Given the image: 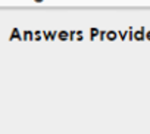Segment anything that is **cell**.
Instances as JSON below:
<instances>
[{
	"label": "cell",
	"mask_w": 150,
	"mask_h": 134,
	"mask_svg": "<svg viewBox=\"0 0 150 134\" xmlns=\"http://www.w3.org/2000/svg\"><path fill=\"white\" fill-rule=\"evenodd\" d=\"M106 37H108V40H109V41H113V40H116L118 34H116L115 31H109V33L106 34Z\"/></svg>",
	"instance_id": "2"
},
{
	"label": "cell",
	"mask_w": 150,
	"mask_h": 134,
	"mask_svg": "<svg viewBox=\"0 0 150 134\" xmlns=\"http://www.w3.org/2000/svg\"><path fill=\"white\" fill-rule=\"evenodd\" d=\"M100 40H105V33H100Z\"/></svg>",
	"instance_id": "9"
},
{
	"label": "cell",
	"mask_w": 150,
	"mask_h": 134,
	"mask_svg": "<svg viewBox=\"0 0 150 134\" xmlns=\"http://www.w3.org/2000/svg\"><path fill=\"white\" fill-rule=\"evenodd\" d=\"M12 38H21L19 37V31H18V28H15L13 31H12V34H11V40Z\"/></svg>",
	"instance_id": "5"
},
{
	"label": "cell",
	"mask_w": 150,
	"mask_h": 134,
	"mask_svg": "<svg viewBox=\"0 0 150 134\" xmlns=\"http://www.w3.org/2000/svg\"><path fill=\"white\" fill-rule=\"evenodd\" d=\"M146 40L150 41V31H147V34H146Z\"/></svg>",
	"instance_id": "8"
},
{
	"label": "cell",
	"mask_w": 150,
	"mask_h": 134,
	"mask_svg": "<svg viewBox=\"0 0 150 134\" xmlns=\"http://www.w3.org/2000/svg\"><path fill=\"white\" fill-rule=\"evenodd\" d=\"M77 40H83V34H81V31L77 33Z\"/></svg>",
	"instance_id": "7"
},
{
	"label": "cell",
	"mask_w": 150,
	"mask_h": 134,
	"mask_svg": "<svg viewBox=\"0 0 150 134\" xmlns=\"http://www.w3.org/2000/svg\"><path fill=\"white\" fill-rule=\"evenodd\" d=\"M134 40H137V41H140V40H146V35H144V28L137 30V31L134 33Z\"/></svg>",
	"instance_id": "1"
},
{
	"label": "cell",
	"mask_w": 150,
	"mask_h": 134,
	"mask_svg": "<svg viewBox=\"0 0 150 134\" xmlns=\"http://www.w3.org/2000/svg\"><path fill=\"white\" fill-rule=\"evenodd\" d=\"M35 40H40V33H35Z\"/></svg>",
	"instance_id": "10"
},
{
	"label": "cell",
	"mask_w": 150,
	"mask_h": 134,
	"mask_svg": "<svg viewBox=\"0 0 150 134\" xmlns=\"http://www.w3.org/2000/svg\"><path fill=\"white\" fill-rule=\"evenodd\" d=\"M24 37H25V40H33V33L25 31V33H24Z\"/></svg>",
	"instance_id": "6"
},
{
	"label": "cell",
	"mask_w": 150,
	"mask_h": 134,
	"mask_svg": "<svg viewBox=\"0 0 150 134\" xmlns=\"http://www.w3.org/2000/svg\"><path fill=\"white\" fill-rule=\"evenodd\" d=\"M38 2H40V0H38Z\"/></svg>",
	"instance_id": "11"
},
{
	"label": "cell",
	"mask_w": 150,
	"mask_h": 134,
	"mask_svg": "<svg viewBox=\"0 0 150 134\" xmlns=\"http://www.w3.org/2000/svg\"><path fill=\"white\" fill-rule=\"evenodd\" d=\"M97 35H99V30L97 28H91L90 30V38L94 40V37H97Z\"/></svg>",
	"instance_id": "3"
},
{
	"label": "cell",
	"mask_w": 150,
	"mask_h": 134,
	"mask_svg": "<svg viewBox=\"0 0 150 134\" xmlns=\"http://www.w3.org/2000/svg\"><path fill=\"white\" fill-rule=\"evenodd\" d=\"M68 37H69V34H68L66 31H60V33H59V40L65 41V40H68Z\"/></svg>",
	"instance_id": "4"
}]
</instances>
